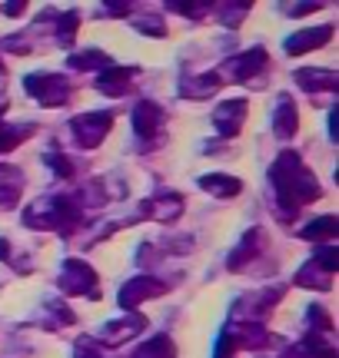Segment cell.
Returning a JSON list of instances; mask_svg holds the SVG:
<instances>
[{
  "mask_svg": "<svg viewBox=\"0 0 339 358\" xmlns=\"http://www.w3.org/2000/svg\"><path fill=\"white\" fill-rule=\"evenodd\" d=\"M163 123H167V113L160 110L157 103H137L130 113V127H133V136H140V140H150V136H157L160 129H163Z\"/></svg>",
  "mask_w": 339,
  "mask_h": 358,
  "instance_id": "cell-9",
  "label": "cell"
},
{
  "mask_svg": "<svg viewBox=\"0 0 339 358\" xmlns=\"http://www.w3.org/2000/svg\"><path fill=\"white\" fill-rule=\"evenodd\" d=\"M173 355H177L173 338H170V335H157V338H150L146 345L137 348L130 358H173Z\"/></svg>",
  "mask_w": 339,
  "mask_h": 358,
  "instance_id": "cell-23",
  "label": "cell"
},
{
  "mask_svg": "<svg viewBox=\"0 0 339 358\" xmlns=\"http://www.w3.org/2000/svg\"><path fill=\"white\" fill-rule=\"evenodd\" d=\"M167 292V285L153 275H137V279L123 282L120 285V306L123 308H140L146 299H157V295Z\"/></svg>",
  "mask_w": 339,
  "mask_h": 358,
  "instance_id": "cell-7",
  "label": "cell"
},
{
  "mask_svg": "<svg viewBox=\"0 0 339 358\" xmlns=\"http://www.w3.org/2000/svg\"><path fill=\"white\" fill-rule=\"evenodd\" d=\"M336 236H339V219L336 216H319L303 229V239H313L316 245L336 243Z\"/></svg>",
  "mask_w": 339,
  "mask_h": 358,
  "instance_id": "cell-20",
  "label": "cell"
},
{
  "mask_svg": "<svg viewBox=\"0 0 339 358\" xmlns=\"http://www.w3.org/2000/svg\"><path fill=\"white\" fill-rule=\"evenodd\" d=\"M293 80H296L306 93H323V90H329V93H333V90H336V83H339L336 70H319V66H316V70H296V73H293Z\"/></svg>",
  "mask_w": 339,
  "mask_h": 358,
  "instance_id": "cell-16",
  "label": "cell"
},
{
  "mask_svg": "<svg viewBox=\"0 0 339 358\" xmlns=\"http://www.w3.org/2000/svg\"><path fill=\"white\" fill-rule=\"evenodd\" d=\"M296 129H300V110H296V103H293V96H279L273 110V133L279 140H289V136H296Z\"/></svg>",
  "mask_w": 339,
  "mask_h": 358,
  "instance_id": "cell-14",
  "label": "cell"
},
{
  "mask_svg": "<svg viewBox=\"0 0 339 358\" xmlns=\"http://www.w3.org/2000/svg\"><path fill=\"white\" fill-rule=\"evenodd\" d=\"M223 87V77L216 73V70H209V73H196V77H183L180 80V96L183 100H207V96H213L216 90Z\"/></svg>",
  "mask_w": 339,
  "mask_h": 358,
  "instance_id": "cell-13",
  "label": "cell"
},
{
  "mask_svg": "<svg viewBox=\"0 0 339 358\" xmlns=\"http://www.w3.org/2000/svg\"><path fill=\"white\" fill-rule=\"evenodd\" d=\"M167 10H170V13H180V17H190V20H200V17H207L213 7H209V3H196V0H186V3H170Z\"/></svg>",
  "mask_w": 339,
  "mask_h": 358,
  "instance_id": "cell-27",
  "label": "cell"
},
{
  "mask_svg": "<svg viewBox=\"0 0 339 358\" xmlns=\"http://www.w3.org/2000/svg\"><path fill=\"white\" fill-rule=\"evenodd\" d=\"M263 66H266V50L263 47H249L247 53H240V57H230L226 60V73L240 83H256V73H260Z\"/></svg>",
  "mask_w": 339,
  "mask_h": 358,
  "instance_id": "cell-10",
  "label": "cell"
},
{
  "mask_svg": "<svg viewBox=\"0 0 339 358\" xmlns=\"http://www.w3.org/2000/svg\"><path fill=\"white\" fill-rule=\"evenodd\" d=\"M130 87H133V70H127V66L113 64L97 77V90H100L104 96H123Z\"/></svg>",
  "mask_w": 339,
  "mask_h": 358,
  "instance_id": "cell-15",
  "label": "cell"
},
{
  "mask_svg": "<svg viewBox=\"0 0 339 358\" xmlns=\"http://www.w3.org/2000/svg\"><path fill=\"white\" fill-rule=\"evenodd\" d=\"M67 66L70 70H77V73H104L106 66H113V60L106 57L104 50H80V53H70L67 57Z\"/></svg>",
  "mask_w": 339,
  "mask_h": 358,
  "instance_id": "cell-18",
  "label": "cell"
},
{
  "mask_svg": "<svg viewBox=\"0 0 339 358\" xmlns=\"http://www.w3.org/2000/svg\"><path fill=\"white\" fill-rule=\"evenodd\" d=\"M209 120H213V127H216L223 140H233L236 133L243 129V120H247V100H223L209 113Z\"/></svg>",
  "mask_w": 339,
  "mask_h": 358,
  "instance_id": "cell-8",
  "label": "cell"
},
{
  "mask_svg": "<svg viewBox=\"0 0 339 358\" xmlns=\"http://www.w3.org/2000/svg\"><path fill=\"white\" fill-rule=\"evenodd\" d=\"M260 245H263V232L260 229H247L243 232V239L236 243V249L230 252V259H226V266L233 268V272H240V268L247 266L249 259L260 252Z\"/></svg>",
  "mask_w": 339,
  "mask_h": 358,
  "instance_id": "cell-17",
  "label": "cell"
},
{
  "mask_svg": "<svg viewBox=\"0 0 339 358\" xmlns=\"http://www.w3.org/2000/svg\"><path fill=\"white\" fill-rule=\"evenodd\" d=\"M329 40H333V27L323 24V27H310V30H296L283 47H286L289 57H300V53H306V50H319V47H326Z\"/></svg>",
  "mask_w": 339,
  "mask_h": 358,
  "instance_id": "cell-12",
  "label": "cell"
},
{
  "mask_svg": "<svg viewBox=\"0 0 339 358\" xmlns=\"http://www.w3.org/2000/svg\"><path fill=\"white\" fill-rule=\"evenodd\" d=\"M57 285H60L64 295H87V299H97V268H90L87 262H80V259H67Z\"/></svg>",
  "mask_w": 339,
  "mask_h": 358,
  "instance_id": "cell-5",
  "label": "cell"
},
{
  "mask_svg": "<svg viewBox=\"0 0 339 358\" xmlns=\"http://www.w3.org/2000/svg\"><path fill=\"white\" fill-rule=\"evenodd\" d=\"M313 266L316 268H323L326 275H333L339 266V252H336V243H323V245H316L313 249Z\"/></svg>",
  "mask_w": 339,
  "mask_h": 358,
  "instance_id": "cell-24",
  "label": "cell"
},
{
  "mask_svg": "<svg viewBox=\"0 0 339 358\" xmlns=\"http://www.w3.org/2000/svg\"><path fill=\"white\" fill-rule=\"evenodd\" d=\"M47 159V166L57 173V176H74V163L67 159V156H60V153H47L43 156Z\"/></svg>",
  "mask_w": 339,
  "mask_h": 358,
  "instance_id": "cell-31",
  "label": "cell"
},
{
  "mask_svg": "<svg viewBox=\"0 0 339 358\" xmlns=\"http://www.w3.org/2000/svg\"><path fill=\"white\" fill-rule=\"evenodd\" d=\"M113 127V113L110 110H93V113H77L70 120V133H74V143L80 150H93L106 140V133Z\"/></svg>",
  "mask_w": 339,
  "mask_h": 358,
  "instance_id": "cell-3",
  "label": "cell"
},
{
  "mask_svg": "<svg viewBox=\"0 0 339 358\" xmlns=\"http://www.w3.org/2000/svg\"><path fill=\"white\" fill-rule=\"evenodd\" d=\"M270 176H273L276 203H279V213H283L279 219H293L306 203H313V199H319V196H323V189H319V179H316L310 169L303 166L300 153H293V150H286V153L276 156Z\"/></svg>",
  "mask_w": 339,
  "mask_h": 358,
  "instance_id": "cell-1",
  "label": "cell"
},
{
  "mask_svg": "<svg viewBox=\"0 0 339 358\" xmlns=\"http://www.w3.org/2000/svg\"><path fill=\"white\" fill-rule=\"evenodd\" d=\"M144 325H146V319L140 312H130L127 319H110L104 329H100V335H97V345L117 348V345H123V342L137 338V335L144 332Z\"/></svg>",
  "mask_w": 339,
  "mask_h": 358,
  "instance_id": "cell-6",
  "label": "cell"
},
{
  "mask_svg": "<svg viewBox=\"0 0 339 358\" xmlns=\"http://www.w3.org/2000/svg\"><path fill=\"white\" fill-rule=\"evenodd\" d=\"M137 27H140V34H146V37H167V24L160 17H140Z\"/></svg>",
  "mask_w": 339,
  "mask_h": 358,
  "instance_id": "cell-30",
  "label": "cell"
},
{
  "mask_svg": "<svg viewBox=\"0 0 339 358\" xmlns=\"http://www.w3.org/2000/svg\"><path fill=\"white\" fill-rule=\"evenodd\" d=\"M34 133V127H7V123H0V153H11L13 146H20Z\"/></svg>",
  "mask_w": 339,
  "mask_h": 358,
  "instance_id": "cell-25",
  "label": "cell"
},
{
  "mask_svg": "<svg viewBox=\"0 0 339 358\" xmlns=\"http://www.w3.org/2000/svg\"><path fill=\"white\" fill-rule=\"evenodd\" d=\"M200 186L209 192V196H216V199H233L240 196L243 189V182L233 176H226V173H209V176H200Z\"/></svg>",
  "mask_w": 339,
  "mask_h": 358,
  "instance_id": "cell-19",
  "label": "cell"
},
{
  "mask_svg": "<svg viewBox=\"0 0 339 358\" xmlns=\"http://www.w3.org/2000/svg\"><path fill=\"white\" fill-rule=\"evenodd\" d=\"M247 13H249V3H247V0H243V3H236V7H230V3H226V7H220V20L226 27H236L240 20H243V17H247Z\"/></svg>",
  "mask_w": 339,
  "mask_h": 358,
  "instance_id": "cell-29",
  "label": "cell"
},
{
  "mask_svg": "<svg viewBox=\"0 0 339 358\" xmlns=\"http://www.w3.org/2000/svg\"><path fill=\"white\" fill-rule=\"evenodd\" d=\"M20 186H24V176L17 169H11V166L0 169V209H11L20 199Z\"/></svg>",
  "mask_w": 339,
  "mask_h": 358,
  "instance_id": "cell-21",
  "label": "cell"
},
{
  "mask_svg": "<svg viewBox=\"0 0 339 358\" xmlns=\"http://www.w3.org/2000/svg\"><path fill=\"white\" fill-rule=\"evenodd\" d=\"M306 315H310V325H313V335H319V332H333V319H329V312L326 308H319V306H313L310 308V312H306Z\"/></svg>",
  "mask_w": 339,
  "mask_h": 358,
  "instance_id": "cell-28",
  "label": "cell"
},
{
  "mask_svg": "<svg viewBox=\"0 0 339 358\" xmlns=\"http://www.w3.org/2000/svg\"><path fill=\"white\" fill-rule=\"evenodd\" d=\"M296 285L316 289V292H329V289H333V275H326L323 268H316L313 262H310V266H303L300 272H296Z\"/></svg>",
  "mask_w": 339,
  "mask_h": 358,
  "instance_id": "cell-22",
  "label": "cell"
},
{
  "mask_svg": "<svg viewBox=\"0 0 339 358\" xmlns=\"http://www.w3.org/2000/svg\"><path fill=\"white\" fill-rule=\"evenodd\" d=\"M77 24H80V13L77 10H67V13H57V24H53V30H57V43H70L74 40V34H77Z\"/></svg>",
  "mask_w": 339,
  "mask_h": 358,
  "instance_id": "cell-26",
  "label": "cell"
},
{
  "mask_svg": "<svg viewBox=\"0 0 339 358\" xmlns=\"http://www.w3.org/2000/svg\"><path fill=\"white\" fill-rule=\"evenodd\" d=\"M323 3H300V7H286V17H306V13H316Z\"/></svg>",
  "mask_w": 339,
  "mask_h": 358,
  "instance_id": "cell-32",
  "label": "cell"
},
{
  "mask_svg": "<svg viewBox=\"0 0 339 358\" xmlns=\"http://www.w3.org/2000/svg\"><path fill=\"white\" fill-rule=\"evenodd\" d=\"M77 216H80V209L70 196H40V199H34V203L24 209V226L70 236L80 222Z\"/></svg>",
  "mask_w": 339,
  "mask_h": 358,
  "instance_id": "cell-2",
  "label": "cell"
},
{
  "mask_svg": "<svg viewBox=\"0 0 339 358\" xmlns=\"http://www.w3.org/2000/svg\"><path fill=\"white\" fill-rule=\"evenodd\" d=\"M24 90L40 106H64L70 100V83L60 73H30L24 80Z\"/></svg>",
  "mask_w": 339,
  "mask_h": 358,
  "instance_id": "cell-4",
  "label": "cell"
},
{
  "mask_svg": "<svg viewBox=\"0 0 339 358\" xmlns=\"http://www.w3.org/2000/svg\"><path fill=\"white\" fill-rule=\"evenodd\" d=\"M183 213V196L180 192H153L144 206H140V216L157 219V222H170Z\"/></svg>",
  "mask_w": 339,
  "mask_h": 358,
  "instance_id": "cell-11",
  "label": "cell"
},
{
  "mask_svg": "<svg viewBox=\"0 0 339 358\" xmlns=\"http://www.w3.org/2000/svg\"><path fill=\"white\" fill-rule=\"evenodd\" d=\"M24 10H27V3H20V0L4 3V13H7V17H24Z\"/></svg>",
  "mask_w": 339,
  "mask_h": 358,
  "instance_id": "cell-33",
  "label": "cell"
}]
</instances>
